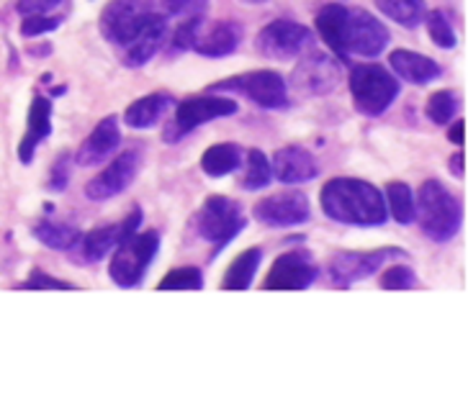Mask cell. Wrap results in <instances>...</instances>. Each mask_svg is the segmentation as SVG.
<instances>
[{"label": "cell", "mask_w": 468, "mask_h": 408, "mask_svg": "<svg viewBox=\"0 0 468 408\" xmlns=\"http://www.w3.org/2000/svg\"><path fill=\"white\" fill-rule=\"evenodd\" d=\"M319 204L324 216L350 226H384L388 218L384 193L368 180H358V177L330 180L322 188Z\"/></svg>", "instance_id": "obj_1"}, {"label": "cell", "mask_w": 468, "mask_h": 408, "mask_svg": "<svg viewBox=\"0 0 468 408\" xmlns=\"http://www.w3.org/2000/svg\"><path fill=\"white\" fill-rule=\"evenodd\" d=\"M414 218L427 239L445 245L463 226V205L438 180H425L414 198Z\"/></svg>", "instance_id": "obj_2"}, {"label": "cell", "mask_w": 468, "mask_h": 408, "mask_svg": "<svg viewBox=\"0 0 468 408\" xmlns=\"http://www.w3.org/2000/svg\"><path fill=\"white\" fill-rule=\"evenodd\" d=\"M245 229H248V216H245L242 205L227 195L207 198V204L198 208L196 221H193V232L198 234V239L214 246L211 259H217L221 249L232 245V239H237Z\"/></svg>", "instance_id": "obj_3"}, {"label": "cell", "mask_w": 468, "mask_h": 408, "mask_svg": "<svg viewBox=\"0 0 468 408\" xmlns=\"http://www.w3.org/2000/svg\"><path fill=\"white\" fill-rule=\"evenodd\" d=\"M399 80L381 65H356L350 69V96L363 116H381L399 98Z\"/></svg>", "instance_id": "obj_4"}, {"label": "cell", "mask_w": 468, "mask_h": 408, "mask_svg": "<svg viewBox=\"0 0 468 408\" xmlns=\"http://www.w3.org/2000/svg\"><path fill=\"white\" fill-rule=\"evenodd\" d=\"M208 93H237L265 110L289 109V85L276 69H255L208 85Z\"/></svg>", "instance_id": "obj_5"}, {"label": "cell", "mask_w": 468, "mask_h": 408, "mask_svg": "<svg viewBox=\"0 0 468 408\" xmlns=\"http://www.w3.org/2000/svg\"><path fill=\"white\" fill-rule=\"evenodd\" d=\"M160 252V234L142 232L129 236L124 245H119L111 255L109 277L119 288L142 286L144 275Z\"/></svg>", "instance_id": "obj_6"}, {"label": "cell", "mask_w": 468, "mask_h": 408, "mask_svg": "<svg viewBox=\"0 0 468 408\" xmlns=\"http://www.w3.org/2000/svg\"><path fill=\"white\" fill-rule=\"evenodd\" d=\"M157 14V0H111L101 14V34L126 49Z\"/></svg>", "instance_id": "obj_7"}, {"label": "cell", "mask_w": 468, "mask_h": 408, "mask_svg": "<svg viewBox=\"0 0 468 408\" xmlns=\"http://www.w3.org/2000/svg\"><path fill=\"white\" fill-rule=\"evenodd\" d=\"M239 110V103L232 98L221 96H193L180 100L176 106V116L170 119V123L163 131V139L167 144H176L180 139L196 131L198 126H204L208 121H217V119H227L234 116Z\"/></svg>", "instance_id": "obj_8"}, {"label": "cell", "mask_w": 468, "mask_h": 408, "mask_svg": "<svg viewBox=\"0 0 468 408\" xmlns=\"http://www.w3.org/2000/svg\"><path fill=\"white\" fill-rule=\"evenodd\" d=\"M404 257V252L397 246H386V249H373V252H340L327 262V277L332 286L350 288L371 277L376 272L384 267L388 259Z\"/></svg>", "instance_id": "obj_9"}, {"label": "cell", "mask_w": 468, "mask_h": 408, "mask_svg": "<svg viewBox=\"0 0 468 408\" xmlns=\"http://www.w3.org/2000/svg\"><path fill=\"white\" fill-rule=\"evenodd\" d=\"M252 214L271 229H286V226L306 224L312 218V208H309V198L302 191H281L258 201Z\"/></svg>", "instance_id": "obj_10"}, {"label": "cell", "mask_w": 468, "mask_h": 408, "mask_svg": "<svg viewBox=\"0 0 468 408\" xmlns=\"http://www.w3.org/2000/svg\"><path fill=\"white\" fill-rule=\"evenodd\" d=\"M312 41V31L302 24L293 21H273L265 28H261L255 47L265 59H276V62H286L299 57L309 47Z\"/></svg>", "instance_id": "obj_11"}, {"label": "cell", "mask_w": 468, "mask_h": 408, "mask_svg": "<svg viewBox=\"0 0 468 408\" xmlns=\"http://www.w3.org/2000/svg\"><path fill=\"white\" fill-rule=\"evenodd\" d=\"M139 167H142V152L139 150H126L122 152L113 162L103 170V173H98L88 185H85V195L90 198V201H111V198H116V195H122V193L137 180L139 175Z\"/></svg>", "instance_id": "obj_12"}, {"label": "cell", "mask_w": 468, "mask_h": 408, "mask_svg": "<svg viewBox=\"0 0 468 408\" xmlns=\"http://www.w3.org/2000/svg\"><path fill=\"white\" fill-rule=\"evenodd\" d=\"M340 78H343V69L337 65V59L322 52H312L293 68L291 82L302 96H330L340 85Z\"/></svg>", "instance_id": "obj_13"}, {"label": "cell", "mask_w": 468, "mask_h": 408, "mask_svg": "<svg viewBox=\"0 0 468 408\" xmlns=\"http://www.w3.org/2000/svg\"><path fill=\"white\" fill-rule=\"evenodd\" d=\"M388 44V28L368 11L347 8V26H345V49L347 57H378Z\"/></svg>", "instance_id": "obj_14"}, {"label": "cell", "mask_w": 468, "mask_h": 408, "mask_svg": "<svg viewBox=\"0 0 468 408\" xmlns=\"http://www.w3.org/2000/svg\"><path fill=\"white\" fill-rule=\"evenodd\" d=\"M317 277L319 267L312 257L302 249H293L273 262L262 280V290H306Z\"/></svg>", "instance_id": "obj_15"}, {"label": "cell", "mask_w": 468, "mask_h": 408, "mask_svg": "<svg viewBox=\"0 0 468 408\" xmlns=\"http://www.w3.org/2000/svg\"><path fill=\"white\" fill-rule=\"evenodd\" d=\"M142 208H134L126 218H122L119 224H111V226H101V229H93V232L83 234L80 245L75 249H80L85 262H101L106 259L119 245H124L129 236H134L137 229L142 226Z\"/></svg>", "instance_id": "obj_16"}, {"label": "cell", "mask_w": 468, "mask_h": 408, "mask_svg": "<svg viewBox=\"0 0 468 408\" xmlns=\"http://www.w3.org/2000/svg\"><path fill=\"white\" fill-rule=\"evenodd\" d=\"M119 144H122L119 119L116 116H106V119L98 121V126L80 144V150H78V154L72 160L80 167H96V164L106 162L109 157H113L116 150H119Z\"/></svg>", "instance_id": "obj_17"}, {"label": "cell", "mask_w": 468, "mask_h": 408, "mask_svg": "<svg viewBox=\"0 0 468 408\" xmlns=\"http://www.w3.org/2000/svg\"><path fill=\"white\" fill-rule=\"evenodd\" d=\"M273 177L283 185H302L319 177V162L314 160V154L303 147H283L273 154Z\"/></svg>", "instance_id": "obj_18"}, {"label": "cell", "mask_w": 468, "mask_h": 408, "mask_svg": "<svg viewBox=\"0 0 468 408\" xmlns=\"http://www.w3.org/2000/svg\"><path fill=\"white\" fill-rule=\"evenodd\" d=\"M49 134H52V100L44 96H34L31 106H28L27 134H24L21 147H18V160L24 164L31 162L37 147L44 139H49Z\"/></svg>", "instance_id": "obj_19"}, {"label": "cell", "mask_w": 468, "mask_h": 408, "mask_svg": "<svg viewBox=\"0 0 468 408\" xmlns=\"http://www.w3.org/2000/svg\"><path fill=\"white\" fill-rule=\"evenodd\" d=\"M242 44V26L237 21H219L204 34L198 31V37L193 41V49L201 57L208 59H219V57H229L239 49Z\"/></svg>", "instance_id": "obj_20"}, {"label": "cell", "mask_w": 468, "mask_h": 408, "mask_svg": "<svg viewBox=\"0 0 468 408\" xmlns=\"http://www.w3.org/2000/svg\"><path fill=\"white\" fill-rule=\"evenodd\" d=\"M167 41V18L157 14L150 21V26L139 34L137 39L132 41L124 49V65L126 68H142L147 65L152 57L157 55Z\"/></svg>", "instance_id": "obj_21"}, {"label": "cell", "mask_w": 468, "mask_h": 408, "mask_svg": "<svg viewBox=\"0 0 468 408\" xmlns=\"http://www.w3.org/2000/svg\"><path fill=\"white\" fill-rule=\"evenodd\" d=\"M388 65L394 69V75L401 78L404 82H412V85H427V82L438 80L442 75V68L425 55H417L410 49H397L388 55Z\"/></svg>", "instance_id": "obj_22"}, {"label": "cell", "mask_w": 468, "mask_h": 408, "mask_svg": "<svg viewBox=\"0 0 468 408\" xmlns=\"http://www.w3.org/2000/svg\"><path fill=\"white\" fill-rule=\"evenodd\" d=\"M176 106V98L170 93H152L134 100L124 113L126 126L132 129H152L165 119V113Z\"/></svg>", "instance_id": "obj_23"}, {"label": "cell", "mask_w": 468, "mask_h": 408, "mask_svg": "<svg viewBox=\"0 0 468 408\" xmlns=\"http://www.w3.org/2000/svg\"><path fill=\"white\" fill-rule=\"evenodd\" d=\"M345 26H347V8L343 3H332L324 5L317 14V31L322 41L330 47L337 59H347L345 49Z\"/></svg>", "instance_id": "obj_24"}, {"label": "cell", "mask_w": 468, "mask_h": 408, "mask_svg": "<svg viewBox=\"0 0 468 408\" xmlns=\"http://www.w3.org/2000/svg\"><path fill=\"white\" fill-rule=\"evenodd\" d=\"M262 249L261 246H250L239 257L232 259V265L227 267V275L221 280V290H250L255 275L261 270Z\"/></svg>", "instance_id": "obj_25"}, {"label": "cell", "mask_w": 468, "mask_h": 408, "mask_svg": "<svg viewBox=\"0 0 468 408\" xmlns=\"http://www.w3.org/2000/svg\"><path fill=\"white\" fill-rule=\"evenodd\" d=\"M242 160H245V152L239 144H232V141H224V144H214L204 152L201 157V170L207 173L208 177H227L237 173L242 167Z\"/></svg>", "instance_id": "obj_26"}, {"label": "cell", "mask_w": 468, "mask_h": 408, "mask_svg": "<svg viewBox=\"0 0 468 408\" xmlns=\"http://www.w3.org/2000/svg\"><path fill=\"white\" fill-rule=\"evenodd\" d=\"M31 234L42 242L44 246L49 249H57V252H68V249H75L80 245L83 234L80 229L69 226V224H59V221H52V218H42L34 224Z\"/></svg>", "instance_id": "obj_27"}, {"label": "cell", "mask_w": 468, "mask_h": 408, "mask_svg": "<svg viewBox=\"0 0 468 408\" xmlns=\"http://www.w3.org/2000/svg\"><path fill=\"white\" fill-rule=\"evenodd\" d=\"M376 8L404 28L420 26L427 14L425 0H376Z\"/></svg>", "instance_id": "obj_28"}, {"label": "cell", "mask_w": 468, "mask_h": 408, "mask_svg": "<svg viewBox=\"0 0 468 408\" xmlns=\"http://www.w3.org/2000/svg\"><path fill=\"white\" fill-rule=\"evenodd\" d=\"M386 211L394 216L397 224L407 226L414 221V193L407 183H388L386 185Z\"/></svg>", "instance_id": "obj_29"}, {"label": "cell", "mask_w": 468, "mask_h": 408, "mask_svg": "<svg viewBox=\"0 0 468 408\" xmlns=\"http://www.w3.org/2000/svg\"><path fill=\"white\" fill-rule=\"evenodd\" d=\"M461 110V96L455 90H438L432 96L427 98L425 113L427 119L438 126H445L455 119V113Z\"/></svg>", "instance_id": "obj_30"}, {"label": "cell", "mask_w": 468, "mask_h": 408, "mask_svg": "<svg viewBox=\"0 0 468 408\" xmlns=\"http://www.w3.org/2000/svg\"><path fill=\"white\" fill-rule=\"evenodd\" d=\"M271 180H273L271 160L261 150H250L248 167H245V177H242V188L245 191H261V188L271 185Z\"/></svg>", "instance_id": "obj_31"}, {"label": "cell", "mask_w": 468, "mask_h": 408, "mask_svg": "<svg viewBox=\"0 0 468 408\" xmlns=\"http://www.w3.org/2000/svg\"><path fill=\"white\" fill-rule=\"evenodd\" d=\"M425 26L427 34H430V39L435 47H441V49H453L455 44H458V37H455L453 26H451V21L445 18L442 11H430L425 14Z\"/></svg>", "instance_id": "obj_32"}, {"label": "cell", "mask_w": 468, "mask_h": 408, "mask_svg": "<svg viewBox=\"0 0 468 408\" xmlns=\"http://www.w3.org/2000/svg\"><path fill=\"white\" fill-rule=\"evenodd\" d=\"M204 288V272L198 267H178L170 270L157 283V290H201Z\"/></svg>", "instance_id": "obj_33"}, {"label": "cell", "mask_w": 468, "mask_h": 408, "mask_svg": "<svg viewBox=\"0 0 468 408\" xmlns=\"http://www.w3.org/2000/svg\"><path fill=\"white\" fill-rule=\"evenodd\" d=\"M201 28H204V18L201 16H191L183 24H178L176 34H173V41H170V57L183 55V52L193 49V41H196Z\"/></svg>", "instance_id": "obj_34"}, {"label": "cell", "mask_w": 468, "mask_h": 408, "mask_svg": "<svg viewBox=\"0 0 468 408\" xmlns=\"http://www.w3.org/2000/svg\"><path fill=\"white\" fill-rule=\"evenodd\" d=\"M208 0H157V11L165 18H191L207 11Z\"/></svg>", "instance_id": "obj_35"}, {"label": "cell", "mask_w": 468, "mask_h": 408, "mask_svg": "<svg viewBox=\"0 0 468 408\" xmlns=\"http://www.w3.org/2000/svg\"><path fill=\"white\" fill-rule=\"evenodd\" d=\"M417 286V275L407 265H394L381 275V288L384 290H412Z\"/></svg>", "instance_id": "obj_36"}, {"label": "cell", "mask_w": 468, "mask_h": 408, "mask_svg": "<svg viewBox=\"0 0 468 408\" xmlns=\"http://www.w3.org/2000/svg\"><path fill=\"white\" fill-rule=\"evenodd\" d=\"M62 24V18L57 16H24L21 21V37H42V34H49V31H57Z\"/></svg>", "instance_id": "obj_37"}, {"label": "cell", "mask_w": 468, "mask_h": 408, "mask_svg": "<svg viewBox=\"0 0 468 408\" xmlns=\"http://www.w3.org/2000/svg\"><path fill=\"white\" fill-rule=\"evenodd\" d=\"M21 290H78V288L68 283V280H59L52 277L44 270H34L28 275V280L21 286Z\"/></svg>", "instance_id": "obj_38"}, {"label": "cell", "mask_w": 468, "mask_h": 408, "mask_svg": "<svg viewBox=\"0 0 468 408\" xmlns=\"http://www.w3.org/2000/svg\"><path fill=\"white\" fill-rule=\"evenodd\" d=\"M69 170H72V154H62L52 167V175H49V191L62 193L69 185Z\"/></svg>", "instance_id": "obj_39"}, {"label": "cell", "mask_w": 468, "mask_h": 408, "mask_svg": "<svg viewBox=\"0 0 468 408\" xmlns=\"http://www.w3.org/2000/svg\"><path fill=\"white\" fill-rule=\"evenodd\" d=\"M62 5V0H18L16 11L21 16H49Z\"/></svg>", "instance_id": "obj_40"}, {"label": "cell", "mask_w": 468, "mask_h": 408, "mask_svg": "<svg viewBox=\"0 0 468 408\" xmlns=\"http://www.w3.org/2000/svg\"><path fill=\"white\" fill-rule=\"evenodd\" d=\"M463 126H466L463 121H455L453 126H451V131H448V139L453 141L455 147H463Z\"/></svg>", "instance_id": "obj_41"}, {"label": "cell", "mask_w": 468, "mask_h": 408, "mask_svg": "<svg viewBox=\"0 0 468 408\" xmlns=\"http://www.w3.org/2000/svg\"><path fill=\"white\" fill-rule=\"evenodd\" d=\"M451 173L455 177H463V152H455L451 157Z\"/></svg>", "instance_id": "obj_42"}]
</instances>
